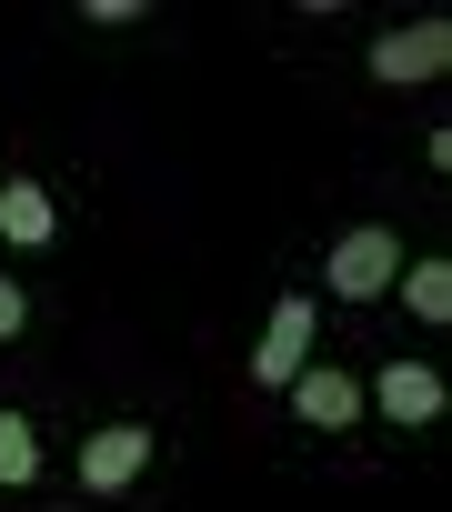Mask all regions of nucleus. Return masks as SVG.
<instances>
[{"mask_svg":"<svg viewBox=\"0 0 452 512\" xmlns=\"http://www.w3.org/2000/svg\"><path fill=\"white\" fill-rule=\"evenodd\" d=\"M392 282H402V231H382V221H352L322 251V292L332 302H382Z\"/></svg>","mask_w":452,"mask_h":512,"instance_id":"1","label":"nucleus"},{"mask_svg":"<svg viewBox=\"0 0 452 512\" xmlns=\"http://www.w3.org/2000/svg\"><path fill=\"white\" fill-rule=\"evenodd\" d=\"M312 362H322V302H312V292H282L272 322H262V342H252V382L292 392Z\"/></svg>","mask_w":452,"mask_h":512,"instance_id":"2","label":"nucleus"},{"mask_svg":"<svg viewBox=\"0 0 452 512\" xmlns=\"http://www.w3.org/2000/svg\"><path fill=\"white\" fill-rule=\"evenodd\" d=\"M442 71H452V21H402V31L372 41V81L382 91H422Z\"/></svg>","mask_w":452,"mask_h":512,"instance_id":"3","label":"nucleus"},{"mask_svg":"<svg viewBox=\"0 0 452 512\" xmlns=\"http://www.w3.org/2000/svg\"><path fill=\"white\" fill-rule=\"evenodd\" d=\"M151 462H161V432L151 422H101L81 442V492H131Z\"/></svg>","mask_w":452,"mask_h":512,"instance_id":"4","label":"nucleus"},{"mask_svg":"<svg viewBox=\"0 0 452 512\" xmlns=\"http://www.w3.org/2000/svg\"><path fill=\"white\" fill-rule=\"evenodd\" d=\"M362 412H382L392 432H422V422H442V372L432 362H382L362 382Z\"/></svg>","mask_w":452,"mask_h":512,"instance_id":"5","label":"nucleus"},{"mask_svg":"<svg viewBox=\"0 0 452 512\" xmlns=\"http://www.w3.org/2000/svg\"><path fill=\"white\" fill-rule=\"evenodd\" d=\"M282 402H292V422H302V432H352V422H362V382H352L342 362H312Z\"/></svg>","mask_w":452,"mask_h":512,"instance_id":"6","label":"nucleus"},{"mask_svg":"<svg viewBox=\"0 0 452 512\" xmlns=\"http://www.w3.org/2000/svg\"><path fill=\"white\" fill-rule=\"evenodd\" d=\"M51 231H61V211H51V191L41 181H0V241H11V251H51Z\"/></svg>","mask_w":452,"mask_h":512,"instance_id":"7","label":"nucleus"},{"mask_svg":"<svg viewBox=\"0 0 452 512\" xmlns=\"http://www.w3.org/2000/svg\"><path fill=\"white\" fill-rule=\"evenodd\" d=\"M31 482H41V422L0 412V492H31Z\"/></svg>","mask_w":452,"mask_h":512,"instance_id":"8","label":"nucleus"},{"mask_svg":"<svg viewBox=\"0 0 452 512\" xmlns=\"http://www.w3.org/2000/svg\"><path fill=\"white\" fill-rule=\"evenodd\" d=\"M392 292H402V312H412V322H452V262H402V282H392Z\"/></svg>","mask_w":452,"mask_h":512,"instance_id":"9","label":"nucleus"},{"mask_svg":"<svg viewBox=\"0 0 452 512\" xmlns=\"http://www.w3.org/2000/svg\"><path fill=\"white\" fill-rule=\"evenodd\" d=\"M21 332H31V292L0 272V342H21Z\"/></svg>","mask_w":452,"mask_h":512,"instance_id":"10","label":"nucleus"}]
</instances>
